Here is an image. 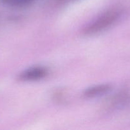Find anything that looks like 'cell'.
<instances>
[{"instance_id":"6da1fadb","label":"cell","mask_w":130,"mask_h":130,"mask_svg":"<svg viewBox=\"0 0 130 130\" xmlns=\"http://www.w3.org/2000/svg\"><path fill=\"white\" fill-rule=\"evenodd\" d=\"M117 18L118 12L117 11H107L84 29V34L86 35H92L101 32L111 26L116 21Z\"/></svg>"},{"instance_id":"7a4b0ae2","label":"cell","mask_w":130,"mask_h":130,"mask_svg":"<svg viewBox=\"0 0 130 130\" xmlns=\"http://www.w3.org/2000/svg\"><path fill=\"white\" fill-rule=\"evenodd\" d=\"M48 74V71L43 67H34L23 71L19 79L23 81H34L42 79Z\"/></svg>"},{"instance_id":"3957f363","label":"cell","mask_w":130,"mask_h":130,"mask_svg":"<svg viewBox=\"0 0 130 130\" xmlns=\"http://www.w3.org/2000/svg\"><path fill=\"white\" fill-rule=\"evenodd\" d=\"M109 88L108 85H98L96 86L87 89L85 92V95L88 97H94V96H99L107 93L109 90Z\"/></svg>"},{"instance_id":"277c9868","label":"cell","mask_w":130,"mask_h":130,"mask_svg":"<svg viewBox=\"0 0 130 130\" xmlns=\"http://www.w3.org/2000/svg\"><path fill=\"white\" fill-rule=\"evenodd\" d=\"M8 5L14 7H25L31 5L34 0H3Z\"/></svg>"}]
</instances>
